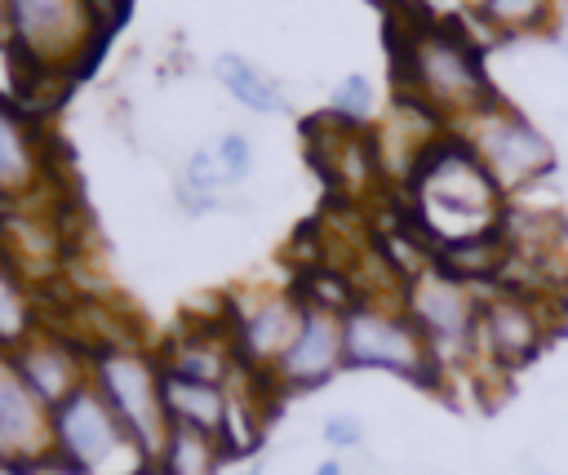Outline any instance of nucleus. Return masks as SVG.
Listing matches in <instances>:
<instances>
[{"label": "nucleus", "mask_w": 568, "mask_h": 475, "mask_svg": "<svg viewBox=\"0 0 568 475\" xmlns=\"http://www.w3.org/2000/svg\"><path fill=\"white\" fill-rule=\"evenodd\" d=\"M253 169V146L244 133H222L217 142H204L191 151L186 169H182V182H178V195L191 213H204L222 200V191L240 186Z\"/></svg>", "instance_id": "4468645a"}, {"label": "nucleus", "mask_w": 568, "mask_h": 475, "mask_svg": "<svg viewBox=\"0 0 568 475\" xmlns=\"http://www.w3.org/2000/svg\"><path fill=\"white\" fill-rule=\"evenodd\" d=\"M315 475H342V462H337V457H328V462H320V466H315Z\"/></svg>", "instance_id": "a878e982"}, {"label": "nucleus", "mask_w": 568, "mask_h": 475, "mask_svg": "<svg viewBox=\"0 0 568 475\" xmlns=\"http://www.w3.org/2000/svg\"><path fill=\"white\" fill-rule=\"evenodd\" d=\"M390 4V13H408V18H426V9H422V0H386Z\"/></svg>", "instance_id": "b1692460"}, {"label": "nucleus", "mask_w": 568, "mask_h": 475, "mask_svg": "<svg viewBox=\"0 0 568 475\" xmlns=\"http://www.w3.org/2000/svg\"><path fill=\"white\" fill-rule=\"evenodd\" d=\"M36 329H40L36 297H31L27 280L13 271V262L0 257V351H18Z\"/></svg>", "instance_id": "aec40b11"}, {"label": "nucleus", "mask_w": 568, "mask_h": 475, "mask_svg": "<svg viewBox=\"0 0 568 475\" xmlns=\"http://www.w3.org/2000/svg\"><path fill=\"white\" fill-rule=\"evenodd\" d=\"M89 382L102 391V400L115 408L133 444L155 466L164 439H169V408H164V364L155 351L106 342L89 360Z\"/></svg>", "instance_id": "423d86ee"}, {"label": "nucleus", "mask_w": 568, "mask_h": 475, "mask_svg": "<svg viewBox=\"0 0 568 475\" xmlns=\"http://www.w3.org/2000/svg\"><path fill=\"white\" fill-rule=\"evenodd\" d=\"M53 462V408L36 400L9 351H0V471H44Z\"/></svg>", "instance_id": "9b49d317"}, {"label": "nucleus", "mask_w": 568, "mask_h": 475, "mask_svg": "<svg viewBox=\"0 0 568 475\" xmlns=\"http://www.w3.org/2000/svg\"><path fill=\"white\" fill-rule=\"evenodd\" d=\"M160 364L169 373H182V377H195V382H217V386H231L240 377V360H235V346L226 337V324H217V329H182L160 351Z\"/></svg>", "instance_id": "f3484780"}, {"label": "nucleus", "mask_w": 568, "mask_h": 475, "mask_svg": "<svg viewBox=\"0 0 568 475\" xmlns=\"http://www.w3.org/2000/svg\"><path fill=\"white\" fill-rule=\"evenodd\" d=\"M226 457L231 453L217 435H204L191 426H169V439L155 457V475H222L217 466Z\"/></svg>", "instance_id": "6ab92c4d"}, {"label": "nucleus", "mask_w": 568, "mask_h": 475, "mask_svg": "<svg viewBox=\"0 0 568 475\" xmlns=\"http://www.w3.org/2000/svg\"><path fill=\"white\" fill-rule=\"evenodd\" d=\"M373 111H377V89H373V80L359 75V71L342 75L337 89H333V98H328V115H337V120L351 124V129H364V124L373 120Z\"/></svg>", "instance_id": "412c9836"}, {"label": "nucleus", "mask_w": 568, "mask_h": 475, "mask_svg": "<svg viewBox=\"0 0 568 475\" xmlns=\"http://www.w3.org/2000/svg\"><path fill=\"white\" fill-rule=\"evenodd\" d=\"M346 368V333H342V311L306 302L302 324L288 342V351L275 360V368L266 373L275 395H302V391H320L324 382H333Z\"/></svg>", "instance_id": "f8f14e48"}, {"label": "nucleus", "mask_w": 568, "mask_h": 475, "mask_svg": "<svg viewBox=\"0 0 568 475\" xmlns=\"http://www.w3.org/2000/svg\"><path fill=\"white\" fill-rule=\"evenodd\" d=\"M213 75L222 80V89L240 102V107H248L253 115H284L288 111V98H284V89L262 71V67H253L244 53H217L213 58Z\"/></svg>", "instance_id": "a211bd4d"}, {"label": "nucleus", "mask_w": 568, "mask_h": 475, "mask_svg": "<svg viewBox=\"0 0 568 475\" xmlns=\"http://www.w3.org/2000/svg\"><path fill=\"white\" fill-rule=\"evenodd\" d=\"M404 182H408L413 218L430 240V249L488 235L506 218L501 186L493 182V173L479 164V155L462 133H439Z\"/></svg>", "instance_id": "f03ea898"}, {"label": "nucleus", "mask_w": 568, "mask_h": 475, "mask_svg": "<svg viewBox=\"0 0 568 475\" xmlns=\"http://www.w3.org/2000/svg\"><path fill=\"white\" fill-rule=\"evenodd\" d=\"M306 297L293 289H262L248 297H235L222 315L226 337L235 346L240 368H248L253 377H266L275 368V360L288 351L297 324H302Z\"/></svg>", "instance_id": "9d476101"}, {"label": "nucleus", "mask_w": 568, "mask_h": 475, "mask_svg": "<svg viewBox=\"0 0 568 475\" xmlns=\"http://www.w3.org/2000/svg\"><path fill=\"white\" fill-rule=\"evenodd\" d=\"M399 306L444 364H470L475 360V324H479V289L444 275L439 266H422L399 284Z\"/></svg>", "instance_id": "1a4fd4ad"}, {"label": "nucleus", "mask_w": 568, "mask_h": 475, "mask_svg": "<svg viewBox=\"0 0 568 475\" xmlns=\"http://www.w3.org/2000/svg\"><path fill=\"white\" fill-rule=\"evenodd\" d=\"M462 138L470 142V151L479 155V164L493 173V182L501 186V195H519L528 186H537L546 173H555V146L550 138L519 115L515 107H506L501 98L488 102L484 111H475L470 120H462Z\"/></svg>", "instance_id": "0eeeda50"}, {"label": "nucleus", "mask_w": 568, "mask_h": 475, "mask_svg": "<svg viewBox=\"0 0 568 475\" xmlns=\"http://www.w3.org/2000/svg\"><path fill=\"white\" fill-rule=\"evenodd\" d=\"M320 435H324L328 448H359V444H364V426H359V417H351V413H333Z\"/></svg>", "instance_id": "5701e85b"}, {"label": "nucleus", "mask_w": 568, "mask_h": 475, "mask_svg": "<svg viewBox=\"0 0 568 475\" xmlns=\"http://www.w3.org/2000/svg\"><path fill=\"white\" fill-rule=\"evenodd\" d=\"M546 293H524L510 284H493L479 293V324H475V364L493 368L497 377H510L515 368L532 364L541 346L555 333Z\"/></svg>", "instance_id": "6e6552de"}, {"label": "nucleus", "mask_w": 568, "mask_h": 475, "mask_svg": "<svg viewBox=\"0 0 568 475\" xmlns=\"http://www.w3.org/2000/svg\"><path fill=\"white\" fill-rule=\"evenodd\" d=\"M479 18L501 31V36H515V31H528V27H541L550 18V0H475Z\"/></svg>", "instance_id": "4be33fe9"}, {"label": "nucleus", "mask_w": 568, "mask_h": 475, "mask_svg": "<svg viewBox=\"0 0 568 475\" xmlns=\"http://www.w3.org/2000/svg\"><path fill=\"white\" fill-rule=\"evenodd\" d=\"M0 44L9 49V0H0Z\"/></svg>", "instance_id": "393cba45"}, {"label": "nucleus", "mask_w": 568, "mask_h": 475, "mask_svg": "<svg viewBox=\"0 0 568 475\" xmlns=\"http://www.w3.org/2000/svg\"><path fill=\"white\" fill-rule=\"evenodd\" d=\"M53 471L62 475H155L115 408L93 382L53 408Z\"/></svg>", "instance_id": "7ed1b4c3"}, {"label": "nucleus", "mask_w": 568, "mask_h": 475, "mask_svg": "<svg viewBox=\"0 0 568 475\" xmlns=\"http://www.w3.org/2000/svg\"><path fill=\"white\" fill-rule=\"evenodd\" d=\"M231 475H266V471H262V466L253 462V466H240V471H231Z\"/></svg>", "instance_id": "bb28decb"}, {"label": "nucleus", "mask_w": 568, "mask_h": 475, "mask_svg": "<svg viewBox=\"0 0 568 475\" xmlns=\"http://www.w3.org/2000/svg\"><path fill=\"white\" fill-rule=\"evenodd\" d=\"M102 0H9V53L31 71L71 75L102 44Z\"/></svg>", "instance_id": "20e7f679"}, {"label": "nucleus", "mask_w": 568, "mask_h": 475, "mask_svg": "<svg viewBox=\"0 0 568 475\" xmlns=\"http://www.w3.org/2000/svg\"><path fill=\"white\" fill-rule=\"evenodd\" d=\"M390 53L399 93L435 111L444 124H462L488 102H497L484 71V53L457 22H435L430 13H390Z\"/></svg>", "instance_id": "f257e3e1"}, {"label": "nucleus", "mask_w": 568, "mask_h": 475, "mask_svg": "<svg viewBox=\"0 0 568 475\" xmlns=\"http://www.w3.org/2000/svg\"><path fill=\"white\" fill-rule=\"evenodd\" d=\"M9 355L44 408H58L67 395H75L89 382V360H93V351H84L80 342H71L58 329H44V324Z\"/></svg>", "instance_id": "ddd939ff"}, {"label": "nucleus", "mask_w": 568, "mask_h": 475, "mask_svg": "<svg viewBox=\"0 0 568 475\" xmlns=\"http://www.w3.org/2000/svg\"><path fill=\"white\" fill-rule=\"evenodd\" d=\"M164 408H169V426H191V431L217 435L231 453V426H235L231 386L195 382V377H182V373L164 368Z\"/></svg>", "instance_id": "dca6fc26"}, {"label": "nucleus", "mask_w": 568, "mask_h": 475, "mask_svg": "<svg viewBox=\"0 0 568 475\" xmlns=\"http://www.w3.org/2000/svg\"><path fill=\"white\" fill-rule=\"evenodd\" d=\"M342 333H346V368L395 373V377H404L413 386H430V391L444 382V364L435 360V351L426 346L417 324L404 315L399 297L395 302L355 297L342 311Z\"/></svg>", "instance_id": "39448f33"}, {"label": "nucleus", "mask_w": 568, "mask_h": 475, "mask_svg": "<svg viewBox=\"0 0 568 475\" xmlns=\"http://www.w3.org/2000/svg\"><path fill=\"white\" fill-rule=\"evenodd\" d=\"M44 182V133L36 115L0 98V200H27Z\"/></svg>", "instance_id": "2eb2a0df"}]
</instances>
